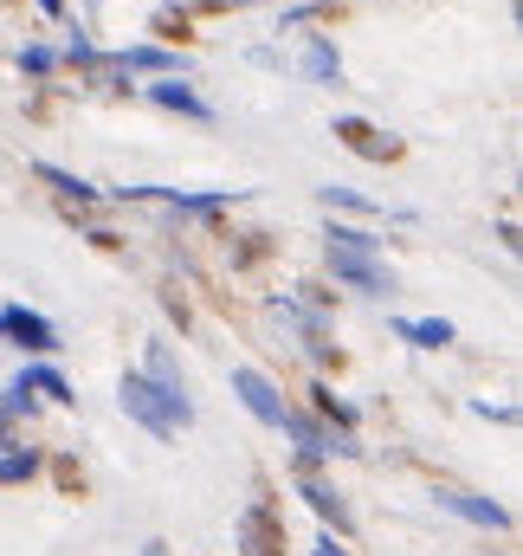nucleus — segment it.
I'll use <instances>...</instances> for the list:
<instances>
[{
	"instance_id": "obj_1",
	"label": "nucleus",
	"mask_w": 523,
	"mask_h": 556,
	"mask_svg": "<svg viewBox=\"0 0 523 556\" xmlns=\"http://www.w3.org/2000/svg\"><path fill=\"white\" fill-rule=\"evenodd\" d=\"M117 402H124V415H130L142 433H155V440H181V427H194V402L162 395L142 369H130V376L117 382Z\"/></svg>"
},
{
	"instance_id": "obj_2",
	"label": "nucleus",
	"mask_w": 523,
	"mask_h": 556,
	"mask_svg": "<svg viewBox=\"0 0 523 556\" xmlns=\"http://www.w3.org/2000/svg\"><path fill=\"white\" fill-rule=\"evenodd\" d=\"M117 194L149 201V207H175V214H220V207L246 201V188H207V194H194V188H117Z\"/></svg>"
},
{
	"instance_id": "obj_3",
	"label": "nucleus",
	"mask_w": 523,
	"mask_h": 556,
	"mask_svg": "<svg viewBox=\"0 0 523 556\" xmlns=\"http://www.w3.org/2000/svg\"><path fill=\"white\" fill-rule=\"evenodd\" d=\"M233 395L246 402V415L259 420V427H284V415H291V408H284V395H278V382H271L265 369H253V363H240V369H233Z\"/></svg>"
},
{
	"instance_id": "obj_4",
	"label": "nucleus",
	"mask_w": 523,
	"mask_h": 556,
	"mask_svg": "<svg viewBox=\"0 0 523 556\" xmlns=\"http://www.w3.org/2000/svg\"><path fill=\"white\" fill-rule=\"evenodd\" d=\"M433 498H439V511H452V518H465V525H479V531H511V505H498V498H485V492L439 485Z\"/></svg>"
},
{
	"instance_id": "obj_5",
	"label": "nucleus",
	"mask_w": 523,
	"mask_h": 556,
	"mask_svg": "<svg viewBox=\"0 0 523 556\" xmlns=\"http://www.w3.org/2000/svg\"><path fill=\"white\" fill-rule=\"evenodd\" d=\"M0 337H13V343L33 350V356H52V350H59V324L39 317V311H26V304H0Z\"/></svg>"
},
{
	"instance_id": "obj_6",
	"label": "nucleus",
	"mask_w": 523,
	"mask_h": 556,
	"mask_svg": "<svg viewBox=\"0 0 523 556\" xmlns=\"http://www.w3.org/2000/svg\"><path fill=\"white\" fill-rule=\"evenodd\" d=\"M330 137L343 142L349 155H362V162H400V137L375 130L369 117H336V130H330Z\"/></svg>"
},
{
	"instance_id": "obj_7",
	"label": "nucleus",
	"mask_w": 523,
	"mask_h": 556,
	"mask_svg": "<svg viewBox=\"0 0 523 556\" xmlns=\"http://www.w3.org/2000/svg\"><path fill=\"white\" fill-rule=\"evenodd\" d=\"M240 556H284V518L265 498L240 511Z\"/></svg>"
},
{
	"instance_id": "obj_8",
	"label": "nucleus",
	"mask_w": 523,
	"mask_h": 556,
	"mask_svg": "<svg viewBox=\"0 0 523 556\" xmlns=\"http://www.w3.org/2000/svg\"><path fill=\"white\" fill-rule=\"evenodd\" d=\"M330 278L349 285V291H369V298H394V273L375 266V260H362V253H336L330 247Z\"/></svg>"
},
{
	"instance_id": "obj_9",
	"label": "nucleus",
	"mask_w": 523,
	"mask_h": 556,
	"mask_svg": "<svg viewBox=\"0 0 523 556\" xmlns=\"http://www.w3.org/2000/svg\"><path fill=\"white\" fill-rule=\"evenodd\" d=\"M297 498H304V505H310V511L330 525V538H349V531H356V518H349L343 492H336V485H323L317 472H297Z\"/></svg>"
},
{
	"instance_id": "obj_10",
	"label": "nucleus",
	"mask_w": 523,
	"mask_h": 556,
	"mask_svg": "<svg viewBox=\"0 0 523 556\" xmlns=\"http://www.w3.org/2000/svg\"><path fill=\"white\" fill-rule=\"evenodd\" d=\"M149 104H162V111H175V117H194V124H214V104H207L194 85H181V78L149 85Z\"/></svg>"
},
{
	"instance_id": "obj_11",
	"label": "nucleus",
	"mask_w": 523,
	"mask_h": 556,
	"mask_svg": "<svg viewBox=\"0 0 523 556\" xmlns=\"http://www.w3.org/2000/svg\"><path fill=\"white\" fill-rule=\"evenodd\" d=\"M13 389H20V395H33V402L46 395V402H59V408H72V402H78V395H72V382H65L52 363H33V369H20V382H13Z\"/></svg>"
},
{
	"instance_id": "obj_12",
	"label": "nucleus",
	"mask_w": 523,
	"mask_h": 556,
	"mask_svg": "<svg viewBox=\"0 0 523 556\" xmlns=\"http://www.w3.org/2000/svg\"><path fill=\"white\" fill-rule=\"evenodd\" d=\"M33 175L59 194V201H78V207H98V188L85 181V175H72V168H59V162H33Z\"/></svg>"
},
{
	"instance_id": "obj_13",
	"label": "nucleus",
	"mask_w": 523,
	"mask_h": 556,
	"mask_svg": "<svg viewBox=\"0 0 523 556\" xmlns=\"http://www.w3.org/2000/svg\"><path fill=\"white\" fill-rule=\"evenodd\" d=\"M142 376H149L162 395L188 402V382H181V363H175V350H168V343H149V356H142Z\"/></svg>"
},
{
	"instance_id": "obj_14",
	"label": "nucleus",
	"mask_w": 523,
	"mask_h": 556,
	"mask_svg": "<svg viewBox=\"0 0 523 556\" xmlns=\"http://www.w3.org/2000/svg\"><path fill=\"white\" fill-rule=\"evenodd\" d=\"M394 337H407L413 350H446L459 330H452L446 317H394Z\"/></svg>"
},
{
	"instance_id": "obj_15",
	"label": "nucleus",
	"mask_w": 523,
	"mask_h": 556,
	"mask_svg": "<svg viewBox=\"0 0 523 556\" xmlns=\"http://www.w3.org/2000/svg\"><path fill=\"white\" fill-rule=\"evenodd\" d=\"M304 78H310V85H343V52H336L323 33L304 46Z\"/></svg>"
},
{
	"instance_id": "obj_16",
	"label": "nucleus",
	"mask_w": 523,
	"mask_h": 556,
	"mask_svg": "<svg viewBox=\"0 0 523 556\" xmlns=\"http://www.w3.org/2000/svg\"><path fill=\"white\" fill-rule=\"evenodd\" d=\"M323 240H330L336 253H362V260H375V253H382V233H369V227H343V220H330V227H323Z\"/></svg>"
},
{
	"instance_id": "obj_17",
	"label": "nucleus",
	"mask_w": 523,
	"mask_h": 556,
	"mask_svg": "<svg viewBox=\"0 0 523 556\" xmlns=\"http://www.w3.org/2000/svg\"><path fill=\"white\" fill-rule=\"evenodd\" d=\"M33 472H39V453H33L26 440H7V446H0V485H26Z\"/></svg>"
},
{
	"instance_id": "obj_18",
	"label": "nucleus",
	"mask_w": 523,
	"mask_h": 556,
	"mask_svg": "<svg viewBox=\"0 0 523 556\" xmlns=\"http://www.w3.org/2000/svg\"><path fill=\"white\" fill-rule=\"evenodd\" d=\"M343 7L336 0H304V7H284L278 13V33H297V26H317V20H336Z\"/></svg>"
},
{
	"instance_id": "obj_19",
	"label": "nucleus",
	"mask_w": 523,
	"mask_h": 556,
	"mask_svg": "<svg viewBox=\"0 0 523 556\" xmlns=\"http://www.w3.org/2000/svg\"><path fill=\"white\" fill-rule=\"evenodd\" d=\"M310 402H317V415H323V420H336V433H356V408H349V402H336V389H323V382H317V389H310Z\"/></svg>"
},
{
	"instance_id": "obj_20",
	"label": "nucleus",
	"mask_w": 523,
	"mask_h": 556,
	"mask_svg": "<svg viewBox=\"0 0 523 556\" xmlns=\"http://www.w3.org/2000/svg\"><path fill=\"white\" fill-rule=\"evenodd\" d=\"M317 201H323L330 214H336V207H343V214H362V220H375V214H382V207H375V201H362L356 188H317Z\"/></svg>"
},
{
	"instance_id": "obj_21",
	"label": "nucleus",
	"mask_w": 523,
	"mask_h": 556,
	"mask_svg": "<svg viewBox=\"0 0 523 556\" xmlns=\"http://www.w3.org/2000/svg\"><path fill=\"white\" fill-rule=\"evenodd\" d=\"M20 72L26 78H52L59 72V52L52 46H20Z\"/></svg>"
},
{
	"instance_id": "obj_22",
	"label": "nucleus",
	"mask_w": 523,
	"mask_h": 556,
	"mask_svg": "<svg viewBox=\"0 0 523 556\" xmlns=\"http://www.w3.org/2000/svg\"><path fill=\"white\" fill-rule=\"evenodd\" d=\"M265 253H271V233H240V247H233V266H259Z\"/></svg>"
},
{
	"instance_id": "obj_23",
	"label": "nucleus",
	"mask_w": 523,
	"mask_h": 556,
	"mask_svg": "<svg viewBox=\"0 0 523 556\" xmlns=\"http://www.w3.org/2000/svg\"><path fill=\"white\" fill-rule=\"evenodd\" d=\"M155 33H162V39H194L188 13H175V7H168V13H155Z\"/></svg>"
},
{
	"instance_id": "obj_24",
	"label": "nucleus",
	"mask_w": 523,
	"mask_h": 556,
	"mask_svg": "<svg viewBox=\"0 0 523 556\" xmlns=\"http://www.w3.org/2000/svg\"><path fill=\"white\" fill-rule=\"evenodd\" d=\"M65 65H78V72H91V65H98V46H91V39L78 33V39L65 46Z\"/></svg>"
},
{
	"instance_id": "obj_25",
	"label": "nucleus",
	"mask_w": 523,
	"mask_h": 556,
	"mask_svg": "<svg viewBox=\"0 0 523 556\" xmlns=\"http://www.w3.org/2000/svg\"><path fill=\"white\" fill-rule=\"evenodd\" d=\"M240 7H259V0H181V13H240Z\"/></svg>"
},
{
	"instance_id": "obj_26",
	"label": "nucleus",
	"mask_w": 523,
	"mask_h": 556,
	"mask_svg": "<svg viewBox=\"0 0 523 556\" xmlns=\"http://www.w3.org/2000/svg\"><path fill=\"white\" fill-rule=\"evenodd\" d=\"M52 472H59V485H65V492H85V472H78V466H72V459H59V466H52Z\"/></svg>"
},
{
	"instance_id": "obj_27",
	"label": "nucleus",
	"mask_w": 523,
	"mask_h": 556,
	"mask_svg": "<svg viewBox=\"0 0 523 556\" xmlns=\"http://www.w3.org/2000/svg\"><path fill=\"white\" fill-rule=\"evenodd\" d=\"M310 556H349V551H343L336 538H323V544H317V551H310Z\"/></svg>"
},
{
	"instance_id": "obj_28",
	"label": "nucleus",
	"mask_w": 523,
	"mask_h": 556,
	"mask_svg": "<svg viewBox=\"0 0 523 556\" xmlns=\"http://www.w3.org/2000/svg\"><path fill=\"white\" fill-rule=\"evenodd\" d=\"M142 556H168V544H162V538H149V544H142Z\"/></svg>"
}]
</instances>
